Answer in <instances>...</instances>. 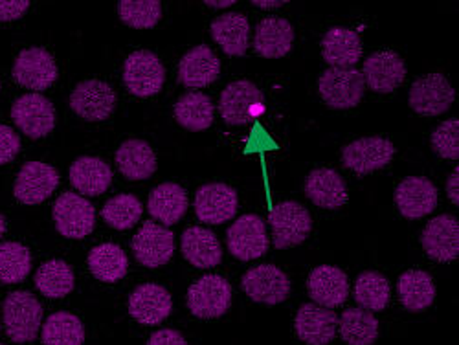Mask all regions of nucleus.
<instances>
[{
    "instance_id": "1",
    "label": "nucleus",
    "mask_w": 459,
    "mask_h": 345,
    "mask_svg": "<svg viewBox=\"0 0 459 345\" xmlns=\"http://www.w3.org/2000/svg\"><path fill=\"white\" fill-rule=\"evenodd\" d=\"M221 118L232 127H243L259 120L266 112L263 92L248 80L230 83L219 98Z\"/></svg>"
},
{
    "instance_id": "2",
    "label": "nucleus",
    "mask_w": 459,
    "mask_h": 345,
    "mask_svg": "<svg viewBox=\"0 0 459 345\" xmlns=\"http://www.w3.org/2000/svg\"><path fill=\"white\" fill-rule=\"evenodd\" d=\"M43 306L35 296L15 290L6 296L3 305V323L6 334L17 343L33 341L41 331Z\"/></svg>"
},
{
    "instance_id": "3",
    "label": "nucleus",
    "mask_w": 459,
    "mask_h": 345,
    "mask_svg": "<svg viewBox=\"0 0 459 345\" xmlns=\"http://www.w3.org/2000/svg\"><path fill=\"white\" fill-rule=\"evenodd\" d=\"M318 92L331 108H353L362 101L366 92L362 72L357 68H327L318 80Z\"/></svg>"
},
{
    "instance_id": "4",
    "label": "nucleus",
    "mask_w": 459,
    "mask_h": 345,
    "mask_svg": "<svg viewBox=\"0 0 459 345\" xmlns=\"http://www.w3.org/2000/svg\"><path fill=\"white\" fill-rule=\"evenodd\" d=\"M230 305H232V285L222 276H203L187 290V309L201 320H215L224 316Z\"/></svg>"
},
{
    "instance_id": "5",
    "label": "nucleus",
    "mask_w": 459,
    "mask_h": 345,
    "mask_svg": "<svg viewBox=\"0 0 459 345\" xmlns=\"http://www.w3.org/2000/svg\"><path fill=\"white\" fill-rule=\"evenodd\" d=\"M269 222L273 228V243L278 250L301 245L309 237L313 219L309 211L294 201H285L271 210Z\"/></svg>"
},
{
    "instance_id": "6",
    "label": "nucleus",
    "mask_w": 459,
    "mask_h": 345,
    "mask_svg": "<svg viewBox=\"0 0 459 345\" xmlns=\"http://www.w3.org/2000/svg\"><path fill=\"white\" fill-rule=\"evenodd\" d=\"M124 83L133 96L151 98L162 91L166 83V68L149 50L133 52L124 63Z\"/></svg>"
},
{
    "instance_id": "7",
    "label": "nucleus",
    "mask_w": 459,
    "mask_h": 345,
    "mask_svg": "<svg viewBox=\"0 0 459 345\" xmlns=\"http://www.w3.org/2000/svg\"><path fill=\"white\" fill-rule=\"evenodd\" d=\"M54 222L63 237L83 239L94 229L96 210L82 195L63 194L54 204Z\"/></svg>"
},
{
    "instance_id": "8",
    "label": "nucleus",
    "mask_w": 459,
    "mask_h": 345,
    "mask_svg": "<svg viewBox=\"0 0 459 345\" xmlns=\"http://www.w3.org/2000/svg\"><path fill=\"white\" fill-rule=\"evenodd\" d=\"M455 99V92L443 73H427L413 82L408 101L420 116H439Z\"/></svg>"
},
{
    "instance_id": "9",
    "label": "nucleus",
    "mask_w": 459,
    "mask_h": 345,
    "mask_svg": "<svg viewBox=\"0 0 459 345\" xmlns=\"http://www.w3.org/2000/svg\"><path fill=\"white\" fill-rule=\"evenodd\" d=\"M395 157V145L382 136L360 138L343 147L342 162L359 175H369L386 168Z\"/></svg>"
},
{
    "instance_id": "10",
    "label": "nucleus",
    "mask_w": 459,
    "mask_h": 345,
    "mask_svg": "<svg viewBox=\"0 0 459 345\" xmlns=\"http://www.w3.org/2000/svg\"><path fill=\"white\" fill-rule=\"evenodd\" d=\"M12 120L30 138H45L56 127V108L41 94L21 96L12 107Z\"/></svg>"
},
{
    "instance_id": "11",
    "label": "nucleus",
    "mask_w": 459,
    "mask_h": 345,
    "mask_svg": "<svg viewBox=\"0 0 459 345\" xmlns=\"http://www.w3.org/2000/svg\"><path fill=\"white\" fill-rule=\"evenodd\" d=\"M241 287L252 301L261 305H280L290 294V280L274 264L252 268L243 276Z\"/></svg>"
},
{
    "instance_id": "12",
    "label": "nucleus",
    "mask_w": 459,
    "mask_h": 345,
    "mask_svg": "<svg viewBox=\"0 0 459 345\" xmlns=\"http://www.w3.org/2000/svg\"><path fill=\"white\" fill-rule=\"evenodd\" d=\"M226 239L230 252L239 261H252L264 255L271 245L264 220L254 213L239 217L230 226Z\"/></svg>"
},
{
    "instance_id": "13",
    "label": "nucleus",
    "mask_w": 459,
    "mask_h": 345,
    "mask_svg": "<svg viewBox=\"0 0 459 345\" xmlns=\"http://www.w3.org/2000/svg\"><path fill=\"white\" fill-rule=\"evenodd\" d=\"M70 107L87 122H103L117 107V94L101 80H87L72 91Z\"/></svg>"
},
{
    "instance_id": "14",
    "label": "nucleus",
    "mask_w": 459,
    "mask_h": 345,
    "mask_svg": "<svg viewBox=\"0 0 459 345\" xmlns=\"http://www.w3.org/2000/svg\"><path fill=\"white\" fill-rule=\"evenodd\" d=\"M133 254L136 261L147 268L164 266L175 254V236L162 224L149 220L133 239Z\"/></svg>"
},
{
    "instance_id": "15",
    "label": "nucleus",
    "mask_w": 459,
    "mask_h": 345,
    "mask_svg": "<svg viewBox=\"0 0 459 345\" xmlns=\"http://www.w3.org/2000/svg\"><path fill=\"white\" fill-rule=\"evenodd\" d=\"M59 185V173L45 162H26L15 180L13 195L19 203L33 206L52 197Z\"/></svg>"
},
{
    "instance_id": "16",
    "label": "nucleus",
    "mask_w": 459,
    "mask_h": 345,
    "mask_svg": "<svg viewBox=\"0 0 459 345\" xmlns=\"http://www.w3.org/2000/svg\"><path fill=\"white\" fill-rule=\"evenodd\" d=\"M15 82L30 91H47L57 80V65L45 48L22 50L13 65Z\"/></svg>"
},
{
    "instance_id": "17",
    "label": "nucleus",
    "mask_w": 459,
    "mask_h": 345,
    "mask_svg": "<svg viewBox=\"0 0 459 345\" xmlns=\"http://www.w3.org/2000/svg\"><path fill=\"white\" fill-rule=\"evenodd\" d=\"M239 208L238 191L222 182L204 184L195 195L197 217L212 226L234 219Z\"/></svg>"
},
{
    "instance_id": "18",
    "label": "nucleus",
    "mask_w": 459,
    "mask_h": 345,
    "mask_svg": "<svg viewBox=\"0 0 459 345\" xmlns=\"http://www.w3.org/2000/svg\"><path fill=\"white\" fill-rule=\"evenodd\" d=\"M364 83L377 94H390L397 91L404 78L406 66L403 57L394 50H380L371 54L362 70Z\"/></svg>"
},
{
    "instance_id": "19",
    "label": "nucleus",
    "mask_w": 459,
    "mask_h": 345,
    "mask_svg": "<svg viewBox=\"0 0 459 345\" xmlns=\"http://www.w3.org/2000/svg\"><path fill=\"white\" fill-rule=\"evenodd\" d=\"M298 338L307 345H329L338 331V316L325 306L305 303L294 320Z\"/></svg>"
},
{
    "instance_id": "20",
    "label": "nucleus",
    "mask_w": 459,
    "mask_h": 345,
    "mask_svg": "<svg viewBox=\"0 0 459 345\" xmlns=\"http://www.w3.org/2000/svg\"><path fill=\"white\" fill-rule=\"evenodd\" d=\"M171 294L157 283L136 287L129 298V315L142 325L162 323L171 315Z\"/></svg>"
},
{
    "instance_id": "21",
    "label": "nucleus",
    "mask_w": 459,
    "mask_h": 345,
    "mask_svg": "<svg viewBox=\"0 0 459 345\" xmlns=\"http://www.w3.org/2000/svg\"><path fill=\"white\" fill-rule=\"evenodd\" d=\"M395 204L406 219H420L437 206V187L425 177H408L395 189Z\"/></svg>"
},
{
    "instance_id": "22",
    "label": "nucleus",
    "mask_w": 459,
    "mask_h": 345,
    "mask_svg": "<svg viewBox=\"0 0 459 345\" xmlns=\"http://www.w3.org/2000/svg\"><path fill=\"white\" fill-rule=\"evenodd\" d=\"M425 252L441 263L459 257V222L454 215H439L432 219L420 236Z\"/></svg>"
},
{
    "instance_id": "23",
    "label": "nucleus",
    "mask_w": 459,
    "mask_h": 345,
    "mask_svg": "<svg viewBox=\"0 0 459 345\" xmlns=\"http://www.w3.org/2000/svg\"><path fill=\"white\" fill-rule=\"evenodd\" d=\"M307 290L316 305L333 309V306H338L348 299L350 280L340 268L333 264H322L311 272L307 280Z\"/></svg>"
},
{
    "instance_id": "24",
    "label": "nucleus",
    "mask_w": 459,
    "mask_h": 345,
    "mask_svg": "<svg viewBox=\"0 0 459 345\" xmlns=\"http://www.w3.org/2000/svg\"><path fill=\"white\" fill-rule=\"evenodd\" d=\"M305 195L309 201L325 210H338L348 203V185L343 178L329 168L315 169L303 184Z\"/></svg>"
},
{
    "instance_id": "25",
    "label": "nucleus",
    "mask_w": 459,
    "mask_h": 345,
    "mask_svg": "<svg viewBox=\"0 0 459 345\" xmlns=\"http://www.w3.org/2000/svg\"><path fill=\"white\" fill-rule=\"evenodd\" d=\"M221 61L204 45L191 48L180 59L178 82L187 89H203L219 80Z\"/></svg>"
},
{
    "instance_id": "26",
    "label": "nucleus",
    "mask_w": 459,
    "mask_h": 345,
    "mask_svg": "<svg viewBox=\"0 0 459 345\" xmlns=\"http://www.w3.org/2000/svg\"><path fill=\"white\" fill-rule=\"evenodd\" d=\"M294 45V28L287 19L269 17L263 19L255 28L254 48L261 57L280 59L285 57Z\"/></svg>"
},
{
    "instance_id": "27",
    "label": "nucleus",
    "mask_w": 459,
    "mask_h": 345,
    "mask_svg": "<svg viewBox=\"0 0 459 345\" xmlns=\"http://www.w3.org/2000/svg\"><path fill=\"white\" fill-rule=\"evenodd\" d=\"M180 248L186 261L203 268V271L215 268L222 261V246L217 236L201 226H191L186 229L180 239Z\"/></svg>"
},
{
    "instance_id": "28",
    "label": "nucleus",
    "mask_w": 459,
    "mask_h": 345,
    "mask_svg": "<svg viewBox=\"0 0 459 345\" xmlns=\"http://www.w3.org/2000/svg\"><path fill=\"white\" fill-rule=\"evenodd\" d=\"M322 56L331 68H353L362 56V43L350 28H331L322 39Z\"/></svg>"
},
{
    "instance_id": "29",
    "label": "nucleus",
    "mask_w": 459,
    "mask_h": 345,
    "mask_svg": "<svg viewBox=\"0 0 459 345\" xmlns=\"http://www.w3.org/2000/svg\"><path fill=\"white\" fill-rule=\"evenodd\" d=\"M213 41L224 54L241 57L250 47V22L243 13H224L212 22Z\"/></svg>"
},
{
    "instance_id": "30",
    "label": "nucleus",
    "mask_w": 459,
    "mask_h": 345,
    "mask_svg": "<svg viewBox=\"0 0 459 345\" xmlns=\"http://www.w3.org/2000/svg\"><path fill=\"white\" fill-rule=\"evenodd\" d=\"M120 173L127 180H147L157 171V155L143 140H126L114 155Z\"/></svg>"
},
{
    "instance_id": "31",
    "label": "nucleus",
    "mask_w": 459,
    "mask_h": 345,
    "mask_svg": "<svg viewBox=\"0 0 459 345\" xmlns=\"http://www.w3.org/2000/svg\"><path fill=\"white\" fill-rule=\"evenodd\" d=\"M110 182L112 169L101 159L82 157L70 166V184L85 197L103 195Z\"/></svg>"
},
{
    "instance_id": "32",
    "label": "nucleus",
    "mask_w": 459,
    "mask_h": 345,
    "mask_svg": "<svg viewBox=\"0 0 459 345\" xmlns=\"http://www.w3.org/2000/svg\"><path fill=\"white\" fill-rule=\"evenodd\" d=\"M147 210L152 219L160 220V224L164 226L177 224L187 210V195L184 187L175 182L157 185L151 191Z\"/></svg>"
},
{
    "instance_id": "33",
    "label": "nucleus",
    "mask_w": 459,
    "mask_h": 345,
    "mask_svg": "<svg viewBox=\"0 0 459 345\" xmlns=\"http://www.w3.org/2000/svg\"><path fill=\"white\" fill-rule=\"evenodd\" d=\"M399 298L406 311L423 313L436 299V285L429 272L408 271L399 278Z\"/></svg>"
},
{
    "instance_id": "34",
    "label": "nucleus",
    "mask_w": 459,
    "mask_h": 345,
    "mask_svg": "<svg viewBox=\"0 0 459 345\" xmlns=\"http://www.w3.org/2000/svg\"><path fill=\"white\" fill-rule=\"evenodd\" d=\"M87 263L92 276L103 283L120 281L127 274L129 266L126 252L112 243L94 246L87 257Z\"/></svg>"
},
{
    "instance_id": "35",
    "label": "nucleus",
    "mask_w": 459,
    "mask_h": 345,
    "mask_svg": "<svg viewBox=\"0 0 459 345\" xmlns=\"http://www.w3.org/2000/svg\"><path fill=\"white\" fill-rule=\"evenodd\" d=\"M213 103L206 94L187 92L175 103V120L187 131H206L213 124Z\"/></svg>"
},
{
    "instance_id": "36",
    "label": "nucleus",
    "mask_w": 459,
    "mask_h": 345,
    "mask_svg": "<svg viewBox=\"0 0 459 345\" xmlns=\"http://www.w3.org/2000/svg\"><path fill=\"white\" fill-rule=\"evenodd\" d=\"M35 287L43 296L52 299L68 296L75 287L72 266L63 259H50L43 263L35 272Z\"/></svg>"
},
{
    "instance_id": "37",
    "label": "nucleus",
    "mask_w": 459,
    "mask_h": 345,
    "mask_svg": "<svg viewBox=\"0 0 459 345\" xmlns=\"http://www.w3.org/2000/svg\"><path fill=\"white\" fill-rule=\"evenodd\" d=\"M338 332L348 345H373L378 338V320L364 309H348L338 318Z\"/></svg>"
},
{
    "instance_id": "38",
    "label": "nucleus",
    "mask_w": 459,
    "mask_h": 345,
    "mask_svg": "<svg viewBox=\"0 0 459 345\" xmlns=\"http://www.w3.org/2000/svg\"><path fill=\"white\" fill-rule=\"evenodd\" d=\"M41 338L43 345H83L85 327L75 315L59 311L47 318Z\"/></svg>"
},
{
    "instance_id": "39",
    "label": "nucleus",
    "mask_w": 459,
    "mask_h": 345,
    "mask_svg": "<svg viewBox=\"0 0 459 345\" xmlns=\"http://www.w3.org/2000/svg\"><path fill=\"white\" fill-rule=\"evenodd\" d=\"M390 296H392L390 283L382 274L368 271L357 278L355 299L360 305V309L368 313L385 311L390 301Z\"/></svg>"
},
{
    "instance_id": "40",
    "label": "nucleus",
    "mask_w": 459,
    "mask_h": 345,
    "mask_svg": "<svg viewBox=\"0 0 459 345\" xmlns=\"http://www.w3.org/2000/svg\"><path fill=\"white\" fill-rule=\"evenodd\" d=\"M31 272V254L21 243H0V283L15 285Z\"/></svg>"
},
{
    "instance_id": "41",
    "label": "nucleus",
    "mask_w": 459,
    "mask_h": 345,
    "mask_svg": "<svg viewBox=\"0 0 459 345\" xmlns=\"http://www.w3.org/2000/svg\"><path fill=\"white\" fill-rule=\"evenodd\" d=\"M142 203L131 195V194H122L107 201L103 206V220L114 228V229H129L133 228L140 217H142Z\"/></svg>"
},
{
    "instance_id": "42",
    "label": "nucleus",
    "mask_w": 459,
    "mask_h": 345,
    "mask_svg": "<svg viewBox=\"0 0 459 345\" xmlns=\"http://www.w3.org/2000/svg\"><path fill=\"white\" fill-rule=\"evenodd\" d=\"M122 22L136 30L155 28L162 19V4L159 0H122L118 4Z\"/></svg>"
},
{
    "instance_id": "43",
    "label": "nucleus",
    "mask_w": 459,
    "mask_h": 345,
    "mask_svg": "<svg viewBox=\"0 0 459 345\" xmlns=\"http://www.w3.org/2000/svg\"><path fill=\"white\" fill-rule=\"evenodd\" d=\"M430 142L439 157L448 160H457L459 159V120L452 118L443 122L432 133Z\"/></svg>"
},
{
    "instance_id": "44",
    "label": "nucleus",
    "mask_w": 459,
    "mask_h": 345,
    "mask_svg": "<svg viewBox=\"0 0 459 345\" xmlns=\"http://www.w3.org/2000/svg\"><path fill=\"white\" fill-rule=\"evenodd\" d=\"M21 151V138L19 134L8 127L0 125V166L10 164Z\"/></svg>"
},
{
    "instance_id": "45",
    "label": "nucleus",
    "mask_w": 459,
    "mask_h": 345,
    "mask_svg": "<svg viewBox=\"0 0 459 345\" xmlns=\"http://www.w3.org/2000/svg\"><path fill=\"white\" fill-rule=\"evenodd\" d=\"M28 0H10V3L0 0V22H15L28 12Z\"/></svg>"
},
{
    "instance_id": "46",
    "label": "nucleus",
    "mask_w": 459,
    "mask_h": 345,
    "mask_svg": "<svg viewBox=\"0 0 459 345\" xmlns=\"http://www.w3.org/2000/svg\"><path fill=\"white\" fill-rule=\"evenodd\" d=\"M147 345H187L186 338L175 329H162L151 334Z\"/></svg>"
},
{
    "instance_id": "47",
    "label": "nucleus",
    "mask_w": 459,
    "mask_h": 345,
    "mask_svg": "<svg viewBox=\"0 0 459 345\" xmlns=\"http://www.w3.org/2000/svg\"><path fill=\"white\" fill-rule=\"evenodd\" d=\"M446 194H448V199L457 206L459 204V168H455L446 180Z\"/></svg>"
},
{
    "instance_id": "48",
    "label": "nucleus",
    "mask_w": 459,
    "mask_h": 345,
    "mask_svg": "<svg viewBox=\"0 0 459 345\" xmlns=\"http://www.w3.org/2000/svg\"><path fill=\"white\" fill-rule=\"evenodd\" d=\"M254 6H257V8H261V10H276V8H281L285 3L283 0H254L252 3Z\"/></svg>"
},
{
    "instance_id": "49",
    "label": "nucleus",
    "mask_w": 459,
    "mask_h": 345,
    "mask_svg": "<svg viewBox=\"0 0 459 345\" xmlns=\"http://www.w3.org/2000/svg\"><path fill=\"white\" fill-rule=\"evenodd\" d=\"M232 4H234V0H222V3H219V0H206V6L208 8H215V10L228 8V6H232Z\"/></svg>"
},
{
    "instance_id": "50",
    "label": "nucleus",
    "mask_w": 459,
    "mask_h": 345,
    "mask_svg": "<svg viewBox=\"0 0 459 345\" xmlns=\"http://www.w3.org/2000/svg\"><path fill=\"white\" fill-rule=\"evenodd\" d=\"M4 232H6V219L0 215V237L4 236Z\"/></svg>"
}]
</instances>
